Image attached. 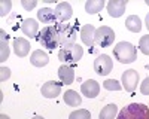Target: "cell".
<instances>
[{
	"instance_id": "cell-28",
	"label": "cell",
	"mask_w": 149,
	"mask_h": 119,
	"mask_svg": "<svg viewBox=\"0 0 149 119\" xmlns=\"http://www.w3.org/2000/svg\"><path fill=\"white\" fill-rule=\"evenodd\" d=\"M21 5H22V8L26 10H31V9L36 8L37 0H21Z\"/></svg>"
},
{
	"instance_id": "cell-9",
	"label": "cell",
	"mask_w": 149,
	"mask_h": 119,
	"mask_svg": "<svg viewBox=\"0 0 149 119\" xmlns=\"http://www.w3.org/2000/svg\"><path fill=\"white\" fill-rule=\"evenodd\" d=\"M54 12H55V18H57V21H58V22H61V24L67 22V21L72 18V15H73L72 5H70V3H67V2L58 3V5L55 6Z\"/></svg>"
},
{
	"instance_id": "cell-1",
	"label": "cell",
	"mask_w": 149,
	"mask_h": 119,
	"mask_svg": "<svg viewBox=\"0 0 149 119\" xmlns=\"http://www.w3.org/2000/svg\"><path fill=\"white\" fill-rule=\"evenodd\" d=\"M113 57L122 64H130L137 59V48L130 42H119L113 48Z\"/></svg>"
},
{
	"instance_id": "cell-18",
	"label": "cell",
	"mask_w": 149,
	"mask_h": 119,
	"mask_svg": "<svg viewBox=\"0 0 149 119\" xmlns=\"http://www.w3.org/2000/svg\"><path fill=\"white\" fill-rule=\"evenodd\" d=\"M58 77H60V80L63 82V83L70 85V83H73V80H74V70L70 66L63 64V66L58 68Z\"/></svg>"
},
{
	"instance_id": "cell-10",
	"label": "cell",
	"mask_w": 149,
	"mask_h": 119,
	"mask_svg": "<svg viewBox=\"0 0 149 119\" xmlns=\"http://www.w3.org/2000/svg\"><path fill=\"white\" fill-rule=\"evenodd\" d=\"M40 92L45 98H57L61 94V83H58L55 80H49L42 85Z\"/></svg>"
},
{
	"instance_id": "cell-21",
	"label": "cell",
	"mask_w": 149,
	"mask_h": 119,
	"mask_svg": "<svg viewBox=\"0 0 149 119\" xmlns=\"http://www.w3.org/2000/svg\"><path fill=\"white\" fill-rule=\"evenodd\" d=\"M125 27L131 33H139L142 30V21H140V18L137 15H130L125 19Z\"/></svg>"
},
{
	"instance_id": "cell-12",
	"label": "cell",
	"mask_w": 149,
	"mask_h": 119,
	"mask_svg": "<svg viewBox=\"0 0 149 119\" xmlns=\"http://www.w3.org/2000/svg\"><path fill=\"white\" fill-rule=\"evenodd\" d=\"M81 92L85 95V97H88V98H95L98 95V92H100V85H98L97 80L88 79V80H85L81 85Z\"/></svg>"
},
{
	"instance_id": "cell-20",
	"label": "cell",
	"mask_w": 149,
	"mask_h": 119,
	"mask_svg": "<svg viewBox=\"0 0 149 119\" xmlns=\"http://www.w3.org/2000/svg\"><path fill=\"white\" fill-rule=\"evenodd\" d=\"M9 57V45H8V34L5 30H0V61L5 63Z\"/></svg>"
},
{
	"instance_id": "cell-27",
	"label": "cell",
	"mask_w": 149,
	"mask_h": 119,
	"mask_svg": "<svg viewBox=\"0 0 149 119\" xmlns=\"http://www.w3.org/2000/svg\"><path fill=\"white\" fill-rule=\"evenodd\" d=\"M10 8H12L10 0H2V3H0V17H6L10 12Z\"/></svg>"
},
{
	"instance_id": "cell-11",
	"label": "cell",
	"mask_w": 149,
	"mask_h": 119,
	"mask_svg": "<svg viewBox=\"0 0 149 119\" xmlns=\"http://www.w3.org/2000/svg\"><path fill=\"white\" fill-rule=\"evenodd\" d=\"M106 8H107V12H109L110 17L119 18V17L124 15V12H125L127 0H110Z\"/></svg>"
},
{
	"instance_id": "cell-32",
	"label": "cell",
	"mask_w": 149,
	"mask_h": 119,
	"mask_svg": "<svg viewBox=\"0 0 149 119\" xmlns=\"http://www.w3.org/2000/svg\"><path fill=\"white\" fill-rule=\"evenodd\" d=\"M0 119H10L8 115H5V113H2V115H0Z\"/></svg>"
},
{
	"instance_id": "cell-13",
	"label": "cell",
	"mask_w": 149,
	"mask_h": 119,
	"mask_svg": "<svg viewBox=\"0 0 149 119\" xmlns=\"http://www.w3.org/2000/svg\"><path fill=\"white\" fill-rule=\"evenodd\" d=\"M21 30H22V33L26 34L27 37L34 39V37L39 36V24H37V21L33 19V18H27V19L22 21Z\"/></svg>"
},
{
	"instance_id": "cell-19",
	"label": "cell",
	"mask_w": 149,
	"mask_h": 119,
	"mask_svg": "<svg viewBox=\"0 0 149 119\" xmlns=\"http://www.w3.org/2000/svg\"><path fill=\"white\" fill-rule=\"evenodd\" d=\"M63 100H64V103H66L67 106H70V107H78V106H81V103H82V97L78 94V91H73V89L66 91V94L63 95Z\"/></svg>"
},
{
	"instance_id": "cell-30",
	"label": "cell",
	"mask_w": 149,
	"mask_h": 119,
	"mask_svg": "<svg viewBox=\"0 0 149 119\" xmlns=\"http://www.w3.org/2000/svg\"><path fill=\"white\" fill-rule=\"evenodd\" d=\"M0 71H2V76H0V80L5 82L6 79H9V76H10V70H9L8 67H2V68H0Z\"/></svg>"
},
{
	"instance_id": "cell-29",
	"label": "cell",
	"mask_w": 149,
	"mask_h": 119,
	"mask_svg": "<svg viewBox=\"0 0 149 119\" xmlns=\"http://www.w3.org/2000/svg\"><path fill=\"white\" fill-rule=\"evenodd\" d=\"M140 91L143 95H149V76L140 83Z\"/></svg>"
},
{
	"instance_id": "cell-6",
	"label": "cell",
	"mask_w": 149,
	"mask_h": 119,
	"mask_svg": "<svg viewBox=\"0 0 149 119\" xmlns=\"http://www.w3.org/2000/svg\"><path fill=\"white\" fill-rule=\"evenodd\" d=\"M115 40V31L107 26H102L95 30V43L100 48H110Z\"/></svg>"
},
{
	"instance_id": "cell-14",
	"label": "cell",
	"mask_w": 149,
	"mask_h": 119,
	"mask_svg": "<svg viewBox=\"0 0 149 119\" xmlns=\"http://www.w3.org/2000/svg\"><path fill=\"white\" fill-rule=\"evenodd\" d=\"M81 39L86 46L91 48L95 43V28H94V26H91V24L84 26L81 28Z\"/></svg>"
},
{
	"instance_id": "cell-22",
	"label": "cell",
	"mask_w": 149,
	"mask_h": 119,
	"mask_svg": "<svg viewBox=\"0 0 149 119\" xmlns=\"http://www.w3.org/2000/svg\"><path fill=\"white\" fill-rule=\"evenodd\" d=\"M103 8H104V0H88L85 3V10L91 15L98 14Z\"/></svg>"
},
{
	"instance_id": "cell-25",
	"label": "cell",
	"mask_w": 149,
	"mask_h": 119,
	"mask_svg": "<svg viewBox=\"0 0 149 119\" xmlns=\"http://www.w3.org/2000/svg\"><path fill=\"white\" fill-rule=\"evenodd\" d=\"M69 119H91V113L90 110H85V109H79V110H74L70 113Z\"/></svg>"
},
{
	"instance_id": "cell-34",
	"label": "cell",
	"mask_w": 149,
	"mask_h": 119,
	"mask_svg": "<svg viewBox=\"0 0 149 119\" xmlns=\"http://www.w3.org/2000/svg\"><path fill=\"white\" fill-rule=\"evenodd\" d=\"M146 5H148V6H149V0H146Z\"/></svg>"
},
{
	"instance_id": "cell-7",
	"label": "cell",
	"mask_w": 149,
	"mask_h": 119,
	"mask_svg": "<svg viewBox=\"0 0 149 119\" xmlns=\"http://www.w3.org/2000/svg\"><path fill=\"white\" fill-rule=\"evenodd\" d=\"M112 68H113V61L110 59L109 55L102 54V55H98L95 58V61H94V70H95L97 75L106 76V75H109L110 71H112Z\"/></svg>"
},
{
	"instance_id": "cell-24",
	"label": "cell",
	"mask_w": 149,
	"mask_h": 119,
	"mask_svg": "<svg viewBox=\"0 0 149 119\" xmlns=\"http://www.w3.org/2000/svg\"><path fill=\"white\" fill-rule=\"evenodd\" d=\"M103 86H104V89H107V91H121V89H122V85H121L118 80H115V79H107V80H104V82H103Z\"/></svg>"
},
{
	"instance_id": "cell-5",
	"label": "cell",
	"mask_w": 149,
	"mask_h": 119,
	"mask_svg": "<svg viewBox=\"0 0 149 119\" xmlns=\"http://www.w3.org/2000/svg\"><path fill=\"white\" fill-rule=\"evenodd\" d=\"M55 28L58 33V40H60V48L66 46L70 43H76L78 39V28L73 24H55Z\"/></svg>"
},
{
	"instance_id": "cell-31",
	"label": "cell",
	"mask_w": 149,
	"mask_h": 119,
	"mask_svg": "<svg viewBox=\"0 0 149 119\" xmlns=\"http://www.w3.org/2000/svg\"><path fill=\"white\" fill-rule=\"evenodd\" d=\"M145 24H146V28L149 30V14L146 15V18H145Z\"/></svg>"
},
{
	"instance_id": "cell-4",
	"label": "cell",
	"mask_w": 149,
	"mask_h": 119,
	"mask_svg": "<svg viewBox=\"0 0 149 119\" xmlns=\"http://www.w3.org/2000/svg\"><path fill=\"white\" fill-rule=\"evenodd\" d=\"M39 40V43L46 48V49H55L60 48V40H58V33L55 26H46L42 28V31H39V36L36 37Z\"/></svg>"
},
{
	"instance_id": "cell-16",
	"label": "cell",
	"mask_w": 149,
	"mask_h": 119,
	"mask_svg": "<svg viewBox=\"0 0 149 119\" xmlns=\"http://www.w3.org/2000/svg\"><path fill=\"white\" fill-rule=\"evenodd\" d=\"M37 19L42 21L43 24H58L57 18H55V12L51 8H42L37 12Z\"/></svg>"
},
{
	"instance_id": "cell-33",
	"label": "cell",
	"mask_w": 149,
	"mask_h": 119,
	"mask_svg": "<svg viewBox=\"0 0 149 119\" xmlns=\"http://www.w3.org/2000/svg\"><path fill=\"white\" fill-rule=\"evenodd\" d=\"M31 119H45V118H43V116H39V115H36V116H33Z\"/></svg>"
},
{
	"instance_id": "cell-2",
	"label": "cell",
	"mask_w": 149,
	"mask_h": 119,
	"mask_svg": "<svg viewBox=\"0 0 149 119\" xmlns=\"http://www.w3.org/2000/svg\"><path fill=\"white\" fill-rule=\"evenodd\" d=\"M82 55H84V49L78 43H70L66 46H61L58 51V59L64 64H73V66L78 64Z\"/></svg>"
},
{
	"instance_id": "cell-15",
	"label": "cell",
	"mask_w": 149,
	"mask_h": 119,
	"mask_svg": "<svg viewBox=\"0 0 149 119\" xmlns=\"http://www.w3.org/2000/svg\"><path fill=\"white\" fill-rule=\"evenodd\" d=\"M30 42L24 37H17L14 40V52L17 54V57H26L30 52Z\"/></svg>"
},
{
	"instance_id": "cell-26",
	"label": "cell",
	"mask_w": 149,
	"mask_h": 119,
	"mask_svg": "<svg viewBox=\"0 0 149 119\" xmlns=\"http://www.w3.org/2000/svg\"><path fill=\"white\" fill-rule=\"evenodd\" d=\"M139 49H140L145 55H149V34H148V36H142V37H140Z\"/></svg>"
},
{
	"instance_id": "cell-35",
	"label": "cell",
	"mask_w": 149,
	"mask_h": 119,
	"mask_svg": "<svg viewBox=\"0 0 149 119\" xmlns=\"http://www.w3.org/2000/svg\"><path fill=\"white\" fill-rule=\"evenodd\" d=\"M148 107H149V106H148Z\"/></svg>"
},
{
	"instance_id": "cell-17",
	"label": "cell",
	"mask_w": 149,
	"mask_h": 119,
	"mask_svg": "<svg viewBox=\"0 0 149 119\" xmlns=\"http://www.w3.org/2000/svg\"><path fill=\"white\" fill-rule=\"evenodd\" d=\"M30 63L34 67H45L49 63V57L46 52H43L40 49H36V51H33V54L30 57Z\"/></svg>"
},
{
	"instance_id": "cell-8",
	"label": "cell",
	"mask_w": 149,
	"mask_h": 119,
	"mask_svg": "<svg viewBox=\"0 0 149 119\" xmlns=\"http://www.w3.org/2000/svg\"><path fill=\"white\" fill-rule=\"evenodd\" d=\"M140 77H139V73L136 71L134 68H130V70H125L122 73V88L128 91V92H133L136 88H137V83H139Z\"/></svg>"
},
{
	"instance_id": "cell-3",
	"label": "cell",
	"mask_w": 149,
	"mask_h": 119,
	"mask_svg": "<svg viewBox=\"0 0 149 119\" xmlns=\"http://www.w3.org/2000/svg\"><path fill=\"white\" fill-rule=\"evenodd\" d=\"M116 119H149V107L142 103H131L118 113Z\"/></svg>"
},
{
	"instance_id": "cell-23",
	"label": "cell",
	"mask_w": 149,
	"mask_h": 119,
	"mask_svg": "<svg viewBox=\"0 0 149 119\" xmlns=\"http://www.w3.org/2000/svg\"><path fill=\"white\" fill-rule=\"evenodd\" d=\"M116 113H118L116 104H107L102 109L100 115H98V119H115Z\"/></svg>"
}]
</instances>
